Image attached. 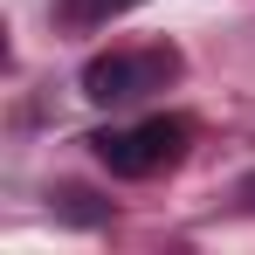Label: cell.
<instances>
[{
  "instance_id": "obj_3",
  "label": "cell",
  "mask_w": 255,
  "mask_h": 255,
  "mask_svg": "<svg viewBox=\"0 0 255 255\" xmlns=\"http://www.w3.org/2000/svg\"><path fill=\"white\" fill-rule=\"evenodd\" d=\"M131 0H55V21L62 28H104L111 14H125Z\"/></svg>"
},
{
  "instance_id": "obj_4",
  "label": "cell",
  "mask_w": 255,
  "mask_h": 255,
  "mask_svg": "<svg viewBox=\"0 0 255 255\" xmlns=\"http://www.w3.org/2000/svg\"><path fill=\"white\" fill-rule=\"evenodd\" d=\"M55 207L69 214V221H83V228H97V221H104V207H90L83 186H55Z\"/></svg>"
},
{
  "instance_id": "obj_1",
  "label": "cell",
  "mask_w": 255,
  "mask_h": 255,
  "mask_svg": "<svg viewBox=\"0 0 255 255\" xmlns=\"http://www.w3.org/2000/svg\"><path fill=\"white\" fill-rule=\"evenodd\" d=\"M186 138H193L186 118H145L131 131H90L83 145L97 152V166H111L118 179H152V172L186 159Z\"/></svg>"
},
{
  "instance_id": "obj_2",
  "label": "cell",
  "mask_w": 255,
  "mask_h": 255,
  "mask_svg": "<svg viewBox=\"0 0 255 255\" xmlns=\"http://www.w3.org/2000/svg\"><path fill=\"white\" fill-rule=\"evenodd\" d=\"M179 76V48L159 42V48H111V55H90L83 62V97L90 104H131L145 90H166Z\"/></svg>"
}]
</instances>
